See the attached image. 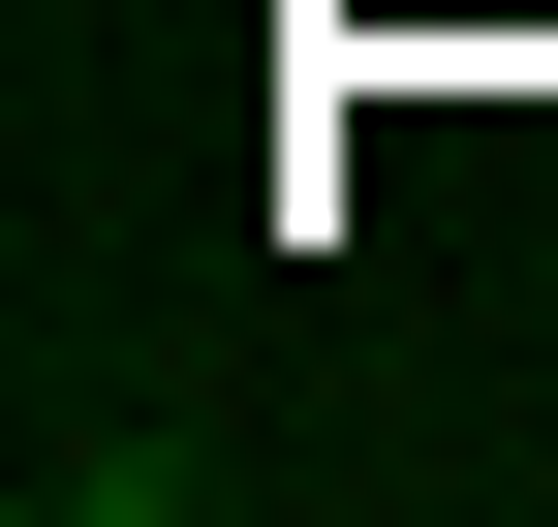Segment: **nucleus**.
Listing matches in <instances>:
<instances>
[{"mask_svg": "<svg viewBox=\"0 0 558 527\" xmlns=\"http://www.w3.org/2000/svg\"><path fill=\"white\" fill-rule=\"evenodd\" d=\"M186 497H218V466H186V434H124V404L32 434V527H186Z\"/></svg>", "mask_w": 558, "mask_h": 527, "instance_id": "1", "label": "nucleus"}]
</instances>
